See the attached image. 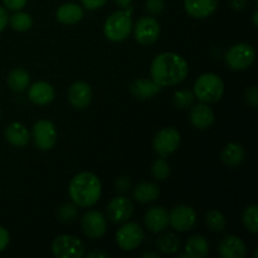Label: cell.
Masks as SVG:
<instances>
[{
    "instance_id": "cell-40",
    "label": "cell",
    "mask_w": 258,
    "mask_h": 258,
    "mask_svg": "<svg viewBox=\"0 0 258 258\" xmlns=\"http://www.w3.org/2000/svg\"><path fill=\"white\" fill-rule=\"evenodd\" d=\"M8 22H9V15H8L7 10L3 7H0V32L5 29Z\"/></svg>"
},
{
    "instance_id": "cell-29",
    "label": "cell",
    "mask_w": 258,
    "mask_h": 258,
    "mask_svg": "<svg viewBox=\"0 0 258 258\" xmlns=\"http://www.w3.org/2000/svg\"><path fill=\"white\" fill-rule=\"evenodd\" d=\"M10 27L17 32H27L30 29L33 24V19L28 13H23L18 10L14 15L9 19Z\"/></svg>"
},
{
    "instance_id": "cell-46",
    "label": "cell",
    "mask_w": 258,
    "mask_h": 258,
    "mask_svg": "<svg viewBox=\"0 0 258 258\" xmlns=\"http://www.w3.org/2000/svg\"><path fill=\"white\" fill-rule=\"evenodd\" d=\"M0 113H2V111H0Z\"/></svg>"
},
{
    "instance_id": "cell-5",
    "label": "cell",
    "mask_w": 258,
    "mask_h": 258,
    "mask_svg": "<svg viewBox=\"0 0 258 258\" xmlns=\"http://www.w3.org/2000/svg\"><path fill=\"white\" fill-rule=\"evenodd\" d=\"M256 59V49L247 43H238L228 49L226 54V63L231 70H247Z\"/></svg>"
},
{
    "instance_id": "cell-35",
    "label": "cell",
    "mask_w": 258,
    "mask_h": 258,
    "mask_svg": "<svg viewBox=\"0 0 258 258\" xmlns=\"http://www.w3.org/2000/svg\"><path fill=\"white\" fill-rule=\"evenodd\" d=\"M246 102L251 106L252 108H257L258 106V92L256 86H252L251 88L246 91Z\"/></svg>"
},
{
    "instance_id": "cell-3",
    "label": "cell",
    "mask_w": 258,
    "mask_h": 258,
    "mask_svg": "<svg viewBox=\"0 0 258 258\" xmlns=\"http://www.w3.org/2000/svg\"><path fill=\"white\" fill-rule=\"evenodd\" d=\"M131 14H133V8H130V5L126 7L123 10L112 13L103 24L105 37L108 40L115 43L125 40L130 35L131 30H133Z\"/></svg>"
},
{
    "instance_id": "cell-18",
    "label": "cell",
    "mask_w": 258,
    "mask_h": 258,
    "mask_svg": "<svg viewBox=\"0 0 258 258\" xmlns=\"http://www.w3.org/2000/svg\"><path fill=\"white\" fill-rule=\"evenodd\" d=\"M161 86L158 85L154 80L149 78H138L130 86V92L138 100H150L154 96L160 93Z\"/></svg>"
},
{
    "instance_id": "cell-38",
    "label": "cell",
    "mask_w": 258,
    "mask_h": 258,
    "mask_svg": "<svg viewBox=\"0 0 258 258\" xmlns=\"http://www.w3.org/2000/svg\"><path fill=\"white\" fill-rule=\"evenodd\" d=\"M115 185L116 190L120 191V193H123V191H126L130 188V179H128L127 176H120V178L116 180Z\"/></svg>"
},
{
    "instance_id": "cell-4",
    "label": "cell",
    "mask_w": 258,
    "mask_h": 258,
    "mask_svg": "<svg viewBox=\"0 0 258 258\" xmlns=\"http://www.w3.org/2000/svg\"><path fill=\"white\" fill-rule=\"evenodd\" d=\"M193 93L197 100L202 103H216L223 97L224 83L219 76L214 73H204L197 78Z\"/></svg>"
},
{
    "instance_id": "cell-17",
    "label": "cell",
    "mask_w": 258,
    "mask_h": 258,
    "mask_svg": "<svg viewBox=\"0 0 258 258\" xmlns=\"http://www.w3.org/2000/svg\"><path fill=\"white\" fill-rule=\"evenodd\" d=\"M28 97L34 105L47 106L54 100V88L45 81L33 83L28 90Z\"/></svg>"
},
{
    "instance_id": "cell-44",
    "label": "cell",
    "mask_w": 258,
    "mask_h": 258,
    "mask_svg": "<svg viewBox=\"0 0 258 258\" xmlns=\"http://www.w3.org/2000/svg\"><path fill=\"white\" fill-rule=\"evenodd\" d=\"M113 2H115L116 4L120 5V7L126 8L131 4V2H133V0H113Z\"/></svg>"
},
{
    "instance_id": "cell-10",
    "label": "cell",
    "mask_w": 258,
    "mask_h": 258,
    "mask_svg": "<svg viewBox=\"0 0 258 258\" xmlns=\"http://www.w3.org/2000/svg\"><path fill=\"white\" fill-rule=\"evenodd\" d=\"M134 34L141 45L154 44L160 35V24L154 17H141L134 27Z\"/></svg>"
},
{
    "instance_id": "cell-39",
    "label": "cell",
    "mask_w": 258,
    "mask_h": 258,
    "mask_svg": "<svg viewBox=\"0 0 258 258\" xmlns=\"http://www.w3.org/2000/svg\"><path fill=\"white\" fill-rule=\"evenodd\" d=\"M9 232H8L4 227H0V252L4 251V249L7 248V246L9 244Z\"/></svg>"
},
{
    "instance_id": "cell-24",
    "label": "cell",
    "mask_w": 258,
    "mask_h": 258,
    "mask_svg": "<svg viewBox=\"0 0 258 258\" xmlns=\"http://www.w3.org/2000/svg\"><path fill=\"white\" fill-rule=\"evenodd\" d=\"M159 194H160V189L158 185L154 183H149V181H143V183L138 184L133 190V197L135 201L140 202V203H150L158 199Z\"/></svg>"
},
{
    "instance_id": "cell-42",
    "label": "cell",
    "mask_w": 258,
    "mask_h": 258,
    "mask_svg": "<svg viewBox=\"0 0 258 258\" xmlns=\"http://www.w3.org/2000/svg\"><path fill=\"white\" fill-rule=\"evenodd\" d=\"M88 257H90V258H96V257L108 258V257H110V254H107V253H101V252H92V253L88 254Z\"/></svg>"
},
{
    "instance_id": "cell-26",
    "label": "cell",
    "mask_w": 258,
    "mask_h": 258,
    "mask_svg": "<svg viewBox=\"0 0 258 258\" xmlns=\"http://www.w3.org/2000/svg\"><path fill=\"white\" fill-rule=\"evenodd\" d=\"M30 82V76L23 68H15V70L10 71L9 76H8V86L10 90L14 92H23L27 90Z\"/></svg>"
},
{
    "instance_id": "cell-21",
    "label": "cell",
    "mask_w": 258,
    "mask_h": 258,
    "mask_svg": "<svg viewBox=\"0 0 258 258\" xmlns=\"http://www.w3.org/2000/svg\"><path fill=\"white\" fill-rule=\"evenodd\" d=\"M5 139L8 140V143L12 144L13 146H17V148H23V146L27 145L29 143V131L27 130L23 123L20 122H12L7 126L4 131Z\"/></svg>"
},
{
    "instance_id": "cell-14",
    "label": "cell",
    "mask_w": 258,
    "mask_h": 258,
    "mask_svg": "<svg viewBox=\"0 0 258 258\" xmlns=\"http://www.w3.org/2000/svg\"><path fill=\"white\" fill-rule=\"evenodd\" d=\"M68 101L77 110H83L92 101V90L90 85L83 81H77L72 83L68 88Z\"/></svg>"
},
{
    "instance_id": "cell-31",
    "label": "cell",
    "mask_w": 258,
    "mask_h": 258,
    "mask_svg": "<svg viewBox=\"0 0 258 258\" xmlns=\"http://www.w3.org/2000/svg\"><path fill=\"white\" fill-rule=\"evenodd\" d=\"M196 101V96L191 91L188 90H180L176 91L173 96V103L175 107L180 108V110H188L194 105Z\"/></svg>"
},
{
    "instance_id": "cell-11",
    "label": "cell",
    "mask_w": 258,
    "mask_h": 258,
    "mask_svg": "<svg viewBox=\"0 0 258 258\" xmlns=\"http://www.w3.org/2000/svg\"><path fill=\"white\" fill-rule=\"evenodd\" d=\"M197 223V213L190 206L180 204L169 213V224L178 232L190 231Z\"/></svg>"
},
{
    "instance_id": "cell-13",
    "label": "cell",
    "mask_w": 258,
    "mask_h": 258,
    "mask_svg": "<svg viewBox=\"0 0 258 258\" xmlns=\"http://www.w3.org/2000/svg\"><path fill=\"white\" fill-rule=\"evenodd\" d=\"M134 213L133 202L127 197H116L108 203L107 217L111 222L121 224L127 222Z\"/></svg>"
},
{
    "instance_id": "cell-25",
    "label": "cell",
    "mask_w": 258,
    "mask_h": 258,
    "mask_svg": "<svg viewBox=\"0 0 258 258\" xmlns=\"http://www.w3.org/2000/svg\"><path fill=\"white\" fill-rule=\"evenodd\" d=\"M185 253L190 258H204L209 253V243L206 237L191 236L185 244Z\"/></svg>"
},
{
    "instance_id": "cell-16",
    "label": "cell",
    "mask_w": 258,
    "mask_h": 258,
    "mask_svg": "<svg viewBox=\"0 0 258 258\" xmlns=\"http://www.w3.org/2000/svg\"><path fill=\"white\" fill-rule=\"evenodd\" d=\"M218 252L223 258H244L247 246L239 237L226 236L218 244Z\"/></svg>"
},
{
    "instance_id": "cell-43",
    "label": "cell",
    "mask_w": 258,
    "mask_h": 258,
    "mask_svg": "<svg viewBox=\"0 0 258 258\" xmlns=\"http://www.w3.org/2000/svg\"><path fill=\"white\" fill-rule=\"evenodd\" d=\"M143 258H160V254L156 253V252H145L143 253Z\"/></svg>"
},
{
    "instance_id": "cell-33",
    "label": "cell",
    "mask_w": 258,
    "mask_h": 258,
    "mask_svg": "<svg viewBox=\"0 0 258 258\" xmlns=\"http://www.w3.org/2000/svg\"><path fill=\"white\" fill-rule=\"evenodd\" d=\"M78 211L77 206L75 203H66L58 211V217H59L60 221L63 223H68V222H72L73 219L77 217Z\"/></svg>"
},
{
    "instance_id": "cell-2",
    "label": "cell",
    "mask_w": 258,
    "mask_h": 258,
    "mask_svg": "<svg viewBox=\"0 0 258 258\" xmlns=\"http://www.w3.org/2000/svg\"><path fill=\"white\" fill-rule=\"evenodd\" d=\"M70 197L78 207H92L100 201L102 185L97 175L91 171H82L73 176L70 183Z\"/></svg>"
},
{
    "instance_id": "cell-23",
    "label": "cell",
    "mask_w": 258,
    "mask_h": 258,
    "mask_svg": "<svg viewBox=\"0 0 258 258\" xmlns=\"http://www.w3.org/2000/svg\"><path fill=\"white\" fill-rule=\"evenodd\" d=\"M221 158L224 165L234 168V166H238L239 164H242V161L244 160V158H246V151H244L243 146L241 144L229 143L222 150Z\"/></svg>"
},
{
    "instance_id": "cell-27",
    "label": "cell",
    "mask_w": 258,
    "mask_h": 258,
    "mask_svg": "<svg viewBox=\"0 0 258 258\" xmlns=\"http://www.w3.org/2000/svg\"><path fill=\"white\" fill-rule=\"evenodd\" d=\"M164 232V231H163ZM156 246L164 254H174L179 251L180 241L173 232H164L163 234L158 237Z\"/></svg>"
},
{
    "instance_id": "cell-9",
    "label": "cell",
    "mask_w": 258,
    "mask_h": 258,
    "mask_svg": "<svg viewBox=\"0 0 258 258\" xmlns=\"http://www.w3.org/2000/svg\"><path fill=\"white\" fill-rule=\"evenodd\" d=\"M32 138L34 145L39 150H50L57 141V130L52 121L39 120L34 123L32 131Z\"/></svg>"
},
{
    "instance_id": "cell-7",
    "label": "cell",
    "mask_w": 258,
    "mask_h": 258,
    "mask_svg": "<svg viewBox=\"0 0 258 258\" xmlns=\"http://www.w3.org/2000/svg\"><path fill=\"white\" fill-rule=\"evenodd\" d=\"M180 145V134L174 127H163L155 134L153 146L155 153L161 158L173 154Z\"/></svg>"
},
{
    "instance_id": "cell-37",
    "label": "cell",
    "mask_w": 258,
    "mask_h": 258,
    "mask_svg": "<svg viewBox=\"0 0 258 258\" xmlns=\"http://www.w3.org/2000/svg\"><path fill=\"white\" fill-rule=\"evenodd\" d=\"M3 3H4V5L8 9L18 12V10H22L25 7L27 0H3Z\"/></svg>"
},
{
    "instance_id": "cell-36",
    "label": "cell",
    "mask_w": 258,
    "mask_h": 258,
    "mask_svg": "<svg viewBox=\"0 0 258 258\" xmlns=\"http://www.w3.org/2000/svg\"><path fill=\"white\" fill-rule=\"evenodd\" d=\"M83 7L88 10H97L107 3V0H81Z\"/></svg>"
},
{
    "instance_id": "cell-22",
    "label": "cell",
    "mask_w": 258,
    "mask_h": 258,
    "mask_svg": "<svg viewBox=\"0 0 258 258\" xmlns=\"http://www.w3.org/2000/svg\"><path fill=\"white\" fill-rule=\"evenodd\" d=\"M57 20L62 24L72 25L83 18V9L75 3H66L57 9Z\"/></svg>"
},
{
    "instance_id": "cell-1",
    "label": "cell",
    "mask_w": 258,
    "mask_h": 258,
    "mask_svg": "<svg viewBox=\"0 0 258 258\" xmlns=\"http://www.w3.org/2000/svg\"><path fill=\"white\" fill-rule=\"evenodd\" d=\"M188 70V63L180 54L164 52L156 55L151 62V80L155 81L161 87L178 85L185 80Z\"/></svg>"
},
{
    "instance_id": "cell-19",
    "label": "cell",
    "mask_w": 258,
    "mask_h": 258,
    "mask_svg": "<svg viewBox=\"0 0 258 258\" xmlns=\"http://www.w3.org/2000/svg\"><path fill=\"white\" fill-rule=\"evenodd\" d=\"M218 0H184V8L190 17L197 19L208 18L216 12Z\"/></svg>"
},
{
    "instance_id": "cell-34",
    "label": "cell",
    "mask_w": 258,
    "mask_h": 258,
    "mask_svg": "<svg viewBox=\"0 0 258 258\" xmlns=\"http://www.w3.org/2000/svg\"><path fill=\"white\" fill-rule=\"evenodd\" d=\"M164 7H165V0H146V10L153 15L160 14L164 10Z\"/></svg>"
},
{
    "instance_id": "cell-41",
    "label": "cell",
    "mask_w": 258,
    "mask_h": 258,
    "mask_svg": "<svg viewBox=\"0 0 258 258\" xmlns=\"http://www.w3.org/2000/svg\"><path fill=\"white\" fill-rule=\"evenodd\" d=\"M231 5L234 10H242L247 5V0H231Z\"/></svg>"
},
{
    "instance_id": "cell-28",
    "label": "cell",
    "mask_w": 258,
    "mask_h": 258,
    "mask_svg": "<svg viewBox=\"0 0 258 258\" xmlns=\"http://www.w3.org/2000/svg\"><path fill=\"white\" fill-rule=\"evenodd\" d=\"M206 224L209 231L214 232V233H221L226 229L227 219L224 214L218 209H211L206 214Z\"/></svg>"
},
{
    "instance_id": "cell-20",
    "label": "cell",
    "mask_w": 258,
    "mask_h": 258,
    "mask_svg": "<svg viewBox=\"0 0 258 258\" xmlns=\"http://www.w3.org/2000/svg\"><path fill=\"white\" fill-rule=\"evenodd\" d=\"M190 122L198 130H206L214 122V113L207 103H198L191 106Z\"/></svg>"
},
{
    "instance_id": "cell-32",
    "label": "cell",
    "mask_w": 258,
    "mask_h": 258,
    "mask_svg": "<svg viewBox=\"0 0 258 258\" xmlns=\"http://www.w3.org/2000/svg\"><path fill=\"white\" fill-rule=\"evenodd\" d=\"M151 174L156 180H165L170 175V165L164 158H159L151 166Z\"/></svg>"
},
{
    "instance_id": "cell-12",
    "label": "cell",
    "mask_w": 258,
    "mask_h": 258,
    "mask_svg": "<svg viewBox=\"0 0 258 258\" xmlns=\"http://www.w3.org/2000/svg\"><path fill=\"white\" fill-rule=\"evenodd\" d=\"M81 227L88 238L98 239L107 232V219L101 212L90 211L83 216Z\"/></svg>"
},
{
    "instance_id": "cell-8",
    "label": "cell",
    "mask_w": 258,
    "mask_h": 258,
    "mask_svg": "<svg viewBox=\"0 0 258 258\" xmlns=\"http://www.w3.org/2000/svg\"><path fill=\"white\" fill-rule=\"evenodd\" d=\"M52 252L59 258H81L85 254V246L77 237L62 234L53 241Z\"/></svg>"
},
{
    "instance_id": "cell-30",
    "label": "cell",
    "mask_w": 258,
    "mask_h": 258,
    "mask_svg": "<svg viewBox=\"0 0 258 258\" xmlns=\"http://www.w3.org/2000/svg\"><path fill=\"white\" fill-rule=\"evenodd\" d=\"M242 222H243L244 227L248 229L251 233L257 234L258 232V207L256 204L248 206L243 212L242 216Z\"/></svg>"
},
{
    "instance_id": "cell-45",
    "label": "cell",
    "mask_w": 258,
    "mask_h": 258,
    "mask_svg": "<svg viewBox=\"0 0 258 258\" xmlns=\"http://www.w3.org/2000/svg\"><path fill=\"white\" fill-rule=\"evenodd\" d=\"M253 24H254V27H257L258 25V12L257 10L253 13Z\"/></svg>"
},
{
    "instance_id": "cell-6",
    "label": "cell",
    "mask_w": 258,
    "mask_h": 258,
    "mask_svg": "<svg viewBox=\"0 0 258 258\" xmlns=\"http://www.w3.org/2000/svg\"><path fill=\"white\" fill-rule=\"evenodd\" d=\"M145 234L140 224L125 222L116 232V243L122 251H134L143 243Z\"/></svg>"
},
{
    "instance_id": "cell-15",
    "label": "cell",
    "mask_w": 258,
    "mask_h": 258,
    "mask_svg": "<svg viewBox=\"0 0 258 258\" xmlns=\"http://www.w3.org/2000/svg\"><path fill=\"white\" fill-rule=\"evenodd\" d=\"M144 222L151 233H161L169 226V212L164 207H151L145 213Z\"/></svg>"
}]
</instances>
